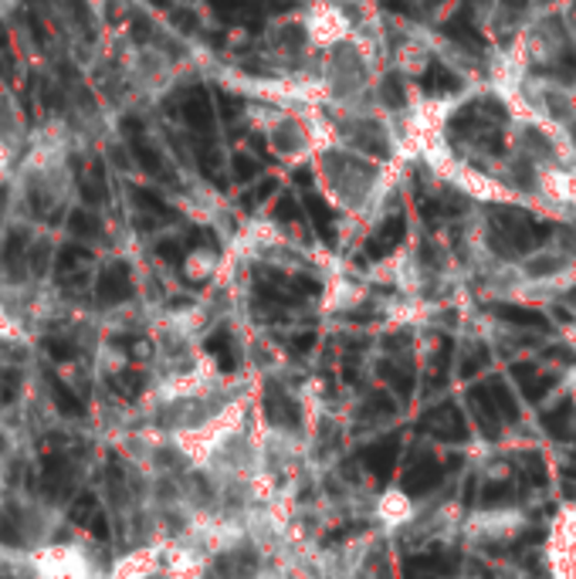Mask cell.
<instances>
[{
	"label": "cell",
	"mask_w": 576,
	"mask_h": 579,
	"mask_svg": "<svg viewBox=\"0 0 576 579\" xmlns=\"http://www.w3.org/2000/svg\"><path fill=\"white\" fill-rule=\"evenodd\" d=\"M543 428H546V434L549 438H569V424H573V400H559V403H553L549 410H543Z\"/></svg>",
	"instance_id": "cell-20"
},
{
	"label": "cell",
	"mask_w": 576,
	"mask_h": 579,
	"mask_svg": "<svg viewBox=\"0 0 576 579\" xmlns=\"http://www.w3.org/2000/svg\"><path fill=\"white\" fill-rule=\"evenodd\" d=\"M8 495H11V464L8 454H0V512L8 505Z\"/></svg>",
	"instance_id": "cell-29"
},
{
	"label": "cell",
	"mask_w": 576,
	"mask_h": 579,
	"mask_svg": "<svg viewBox=\"0 0 576 579\" xmlns=\"http://www.w3.org/2000/svg\"><path fill=\"white\" fill-rule=\"evenodd\" d=\"M207 352L214 356V362L221 366V370H234L238 366V352H234V346H231V336L228 333H214L211 339H207Z\"/></svg>",
	"instance_id": "cell-24"
},
{
	"label": "cell",
	"mask_w": 576,
	"mask_h": 579,
	"mask_svg": "<svg viewBox=\"0 0 576 579\" xmlns=\"http://www.w3.org/2000/svg\"><path fill=\"white\" fill-rule=\"evenodd\" d=\"M519 471H522V478H526L533 488L546 485V461H543L540 451H522L519 454Z\"/></svg>",
	"instance_id": "cell-23"
},
{
	"label": "cell",
	"mask_w": 576,
	"mask_h": 579,
	"mask_svg": "<svg viewBox=\"0 0 576 579\" xmlns=\"http://www.w3.org/2000/svg\"><path fill=\"white\" fill-rule=\"evenodd\" d=\"M489 393H492V400H495V407H499L502 420H509V424H515V420H519V400L512 397V390L505 387V380L492 377V380H489Z\"/></svg>",
	"instance_id": "cell-22"
},
{
	"label": "cell",
	"mask_w": 576,
	"mask_h": 579,
	"mask_svg": "<svg viewBox=\"0 0 576 579\" xmlns=\"http://www.w3.org/2000/svg\"><path fill=\"white\" fill-rule=\"evenodd\" d=\"M72 143L75 133L69 123L51 119L41 129H31V139L11 177L14 207L31 221H48L62 214L72 200Z\"/></svg>",
	"instance_id": "cell-1"
},
{
	"label": "cell",
	"mask_w": 576,
	"mask_h": 579,
	"mask_svg": "<svg viewBox=\"0 0 576 579\" xmlns=\"http://www.w3.org/2000/svg\"><path fill=\"white\" fill-rule=\"evenodd\" d=\"M397 461H400V434H387L380 441H374L370 448L363 451V464L370 471L374 478L387 482L394 471H397Z\"/></svg>",
	"instance_id": "cell-14"
},
{
	"label": "cell",
	"mask_w": 576,
	"mask_h": 579,
	"mask_svg": "<svg viewBox=\"0 0 576 579\" xmlns=\"http://www.w3.org/2000/svg\"><path fill=\"white\" fill-rule=\"evenodd\" d=\"M265 413H269L272 424H279V428H285V431H295V428L302 424L299 403H295L282 387H269V390H265Z\"/></svg>",
	"instance_id": "cell-16"
},
{
	"label": "cell",
	"mask_w": 576,
	"mask_h": 579,
	"mask_svg": "<svg viewBox=\"0 0 576 579\" xmlns=\"http://www.w3.org/2000/svg\"><path fill=\"white\" fill-rule=\"evenodd\" d=\"M149 566H153V559H149V552L143 549V552L129 556L126 562H119V566L113 569L109 579H143V576L149 572Z\"/></svg>",
	"instance_id": "cell-26"
},
{
	"label": "cell",
	"mask_w": 576,
	"mask_h": 579,
	"mask_svg": "<svg viewBox=\"0 0 576 579\" xmlns=\"http://www.w3.org/2000/svg\"><path fill=\"white\" fill-rule=\"evenodd\" d=\"M377 373H380V380L387 383V390H394L400 400H410V393H413V370L407 362H400V359H384L380 366H377Z\"/></svg>",
	"instance_id": "cell-18"
},
{
	"label": "cell",
	"mask_w": 576,
	"mask_h": 579,
	"mask_svg": "<svg viewBox=\"0 0 576 579\" xmlns=\"http://www.w3.org/2000/svg\"><path fill=\"white\" fill-rule=\"evenodd\" d=\"M421 428L431 438L444 441V444H464L468 441V420H464V413L454 400H444V403L431 407L421 420Z\"/></svg>",
	"instance_id": "cell-11"
},
{
	"label": "cell",
	"mask_w": 576,
	"mask_h": 579,
	"mask_svg": "<svg viewBox=\"0 0 576 579\" xmlns=\"http://www.w3.org/2000/svg\"><path fill=\"white\" fill-rule=\"evenodd\" d=\"M495 315L509 326H522V329H549V319L540 312V308H530V305H509V302H499L495 305Z\"/></svg>",
	"instance_id": "cell-19"
},
{
	"label": "cell",
	"mask_w": 576,
	"mask_h": 579,
	"mask_svg": "<svg viewBox=\"0 0 576 579\" xmlns=\"http://www.w3.org/2000/svg\"><path fill=\"white\" fill-rule=\"evenodd\" d=\"M312 346H316V336H312V333H302V336L292 339V352H308Z\"/></svg>",
	"instance_id": "cell-30"
},
{
	"label": "cell",
	"mask_w": 576,
	"mask_h": 579,
	"mask_svg": "<svg viewBox=\"0 0 576 579\" xmlns=\"http://www.w3.org/2000/svg\"><path fill=\"white\" fill-rule=\"evenodd\" d=\"M302 18H305L308 34H312V41H316L320 51H326L329 44H336V41L359 31L339 0H308V4L302 8Z\"/></svg>",
	"instance_id": "cell-8"
},
{
	"label": "cell",
	"mask_w": 576,
	"mask_h": 579,
	"mask_svg": "<svg viewBox=\"0 0 576 579\" xmlns=\"http://www.w3.org/2000/svg\"><path fill=\"white\" fill-rule=\"evenodd\" d=\"M265 149L285 167L312 164L333 143L326 113L312 102H275L261 109L258 119Z\"/></svg>",
	"instance_id": "cell-4"
},
{
	"label": "cell",
	"mask_w": 576,
	"mask_h": 579,
	"mask_svg": "<svg viewBox=\"0 0 576 579\" xmlns=\"http://www.w3.org/2000/svg\"><path fill=\"white\" fill-rule=\"evenodd\" d=\"M512 380L519 383V390H522V397L526 400H543L546 393H549V387H556V373H546V370H540L536 362H512Z\"/></svg>",
	"instance_id": "cell-15"
},
{
	"label": "cell",
	"mask_w": 576,
	"mask_h": 579,
	"mask_svg": "<svg viewBox=\"0 0 576 579\" xmlns=\"http://www.w3.org/2000/svg\"><path fill=\"white\" fill-rule=\"evenodd\" d=\"M18 533H21V549L24 552H38L44 546L55 543L62 515L59 508H51L48 502H24L21 505V518H18Z\"/></svg>",
	"instance_id": "cell-9"
},
{
	"label": "cell",
	"mask_w": 576,
	"mask_h": 579,
	"mask_svg": "<svg viewBox=\"0 0 576 579\" xmlns=\"http://www.w3.org/2000/svg\"><path fill=\"white\" fill-rule=\"evenodd\" d=\"M116 78L133 98H164L180 82V62L160 41H139L123 51Z\"/></svg>",
	"instance_id": "cell-6"
},
{
	"label": "cell",
	"mask_w": 576,
	"mask_h": 579,
	"mask_svg": "<svg viewBox=\"0 0 576 579\" xmlns=\"http://www.w3.org/2000/svg\"><path fill=\"white\" fill-rule=\"evenodd\" d=\"M397 413V400L387 393V390H374L370 397H366V403H363V417L366 420H387V417H394Z\"/></svg>",
	"instance_id": "cell-25"
},
{
	"label": "cell",
	"mask_w": 576,
	"mask_h": 579,
	"mask_svg": "<svg viewBox=\"0 0 576 579\" xmlns=\"http://www.w3.org/2000/svg\"><path fill=\"white\" fill-rule=\"evenodd\" d=\"M489 362V349L485 346H471V349H464V356H461V362H458V373L464 377V380H471L475 377L482 366Z\"/></svg>",
	"instance_id": "cell-27"
},
{
	"label": "cell",
	"mask_w": 576,
	"mask_h": 579,
	"mask_svg": "<svg viewBox=\"0 0 576 579\" xmlns=\"http://www.w3.org/2000/svg\"><path fill=\"white\" fill-rule=\"evenodd\" d=\"M444 478V464L438 461V454L431 451H417L404 471V495L417 498V495H428L441 485Z\"/></svg>",
	"instance_id": "cell-13"
},
{
	"label": "cell",
	"mask_w": 576,
	"mask_h": 579,
	"mask_svg": "<svg viewBox=\"0 0 576 579\" xmlns=\"http://www.w3.org/2000/svg\"><path fill=\"white\" fill-rule=\"evenodd\" d=\"M31 579H98L88 552L75 543H51L38 552H28Z\"/></svg>",
	"instance_id": "cell-7"
},
{
	"label": "cell",
	"mask_w": 576,
	"mask_h": 579,
	"mask_svg": "<svg viewBox=\"0 0 576 579\" xmlns=\"http://www.w3.org/2000/svg\"><path fill=\"white\" fill-rule=\"evenodd\" d=\"M471 410H475V420H479V428H482V434L485 438H499V431H502V413H499V407H495V400H492V393H489V383H479L475 390H471Z\"/></svg>",
	"instance_id": "cell-17"
},
{
	"label": "cell",
	"mask_w": 576,
	"mask_h": 579,
	"mask_svg": "<svg viewBox=\"0 0 576 579\" xmlns=\"http://www.w3.org/2000/svg\"><path fill=\"white\" fill-rule=\"evenodd\" d=\"M546 359H566V362H573V352L556 346V349H546Z\"/></svg>",
	"instance_id": "cell-31"
},
{
	"label": "cell",
	"mask_w": 576,
	"mask_h": 579,
	"mask_svg": "<svg viewBox=\"0 0 576 579\" xmlns=\"http://www.w3.org/2000/svg\"><path fill=\"white\" fill-rule=\"evenodd\" d=\"M387 72L384 51L363 31L320 51L316 75H312V105L329 113L370 109L377 105V88Z\"/></svg>",
	"instance_id": "cell-2"
},
{
	"label": "cell",
	"mask_w": 576,
	"mask_h": 579,
	"mask_svg": "<svg viewBox=\"0 0 576 579\" xmlns=\"http://www.w3.org/2000/svg\"><path fill=\"white\" fill-rule=\"evenodd\" d=\"M28 139H31V126H28L21 102L4 82H0V152L11 156V160L18 164Z\"/></svg>",
	"instance_id": "cell-10"
},
{
	"label": "cell",
	"mask_w": 576,
	"mask_h": 579,
	"mask_svg": "<svg viewBox=\"0 0 576 579\" xmlns=\"http://www.w3.org/2000/svg\"><path fill=\"white\" fill-rule=\"evenodd\" d=\"M519 495H515V485L512 482H492V485H485L482 488V502L485 505H509V502H515Z\"/></svg>",
	"instance_id": "cell-28"
},
{
	"label": "cell",
	"mask_w": 576,
	"mask_h": 579,
	"mask_svg": "<svg viewBox=\"0 0 576 579\" xmlns=\"http://www.w3.org/2000/svg\"><path fill=\"white\" fill-rule=\"evenodd\" d=\"M323 113H326L333 143L370 156V160H377V164L394 167L400 149L407 146V139L397 129V119H390L380 105H370V109H346V113L323 109Z\"/></svg>",
	"instance_id": "cell-5"
},
{
	"label": "cell",
	"mask_w": 576,
	"mask_h": 579,
	"mask_svg": "<svg viewBox=\"0 0 576 579\" xmlns=\"http://www.w3.org/2000/svg\"><path fill=\"white\" fill-rule=\"evenodd\" d=\"M28 336H31V326L11 305L0 302V343H24Z\"/></svg>",
	"instance_id": "cell-21"
},
{
	"label": "cell",
	"mask_w": 576,
	"mask_h": 579,
	"mask_svg": "<svg viewBox=\"0 0 576 579\" xmlns=\"http://www.w3.org/2000/svg\"><path fill=\"white\" fill-rule=\"evenodd\" d=\"M308 167H312V177H316L323 200L339 210H349V214H359V210L377 203L390 177L387 164H377L370 156L353 152L339 143H329Z\"/></svg>",
	"instance_id": "cell-3"
},
{
	"label": "cell",
	"mask_w": 576,
	"mask_h": 579,
	"mask_svg": "<svg viewBox=\"0 0 576 579\" xmlns=\"http://www.w3.org/2000/svg\"><path fill=\"white\" fill-rule=\"evenodd\" d=\"M454 572H458V556L441 546L404 559V579H451Z\"/></svg>",
	"instance_id": "cell-12"
},
{
	"label": "cell",
	"mask_w": 576,
	"mask_h": 579,
	"mask_svg": "<svg viewBox=\"0 0 576 579\" xmlns=\"http://www.w3.org/2000/svg\"><path fill=\"white\" fill-rule=\"evenodd\" d=\"M14 4H18V0H0V18H8Z\"/></svg>",
	"instance_id": "cell-32"
}]
</instances>
